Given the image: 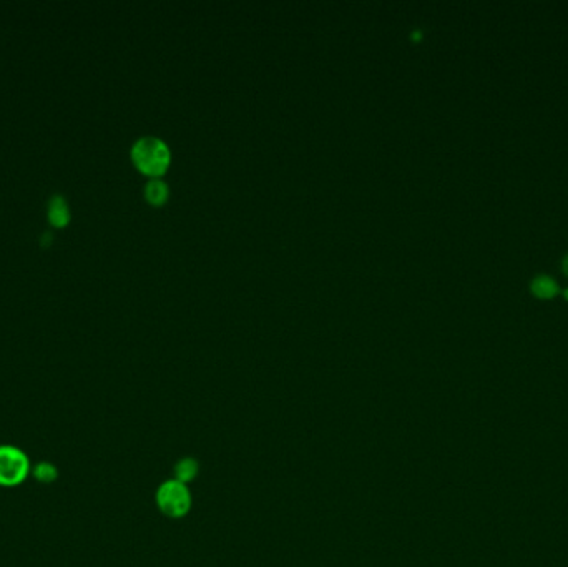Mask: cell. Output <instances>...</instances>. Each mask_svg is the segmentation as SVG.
I'll use <instances>...</instances> for the list:
<instances>
[{
  "label": "cell",
  "mask_w": 568,
  "mask_h": 567,
  "mask_svg": "<svg viewBox=\"0 0 568 567\" xmlns=\"http://www.w3.org/2000/svg\"><path fill=\"white\" fill-rule=\"evenodd\" d=\"M135 167L150 177H160L172 162V151L167 142L153 135L140 137L130 150Z\"/></svg>",
  "instance_id": "obj_1"
},
{
  "label": "cell",
  "mask_w": 568,
  "mask_h": 567,
  "mask_svg": "<svg viewBox=\"0 0 568 567\" xmlns=\"http://www.w3.org/2000/svg\"><path fill=\"white\" fill-rule=\"evenodd\" d=\"M196 471H198V467H196V463L191 461V459H185V461H181V463L176 466L178 481L185 484L186 481L193 479L195 474H196Z\"/></svg>",
  "instance_id": "obj_8"
},
{
  "label": "cell",
  "mask_w": 568,
  "mask_h": 567,
  "mask_svg": "<svg viewBox=\"0 0 568 567\" xmlns=\"http://www.w3.org/2000/svg\"><path fill=\"white\" fill-rule=\"evenodd\" d=\"M47 218L53 226H58V228H60V226H65L67 223L70 221V218H71L70 205H69V202H67V198L64 195L55 193L48 198Z\"/></svg>",
  "instance_id": "obj_4"
},
{
  "label": "cell",
  "mask_w": 568,
  "mask_h": 567,
  "mask_svg": "<svg viewBox=\"0 0 568 567\" xmlns=\"http://www.w3.org/2000/svg\"><path fill=\"white\" fill-rule=\"evenodd\" d=\"M169 189L163 180L158 177L151 178L145 185V198L148 200L151 205H163L168 200Z\"/></svg>",
  "instance_id": "obj_5"
},
{
  "label": "cell",
  "mask_w": 568,
  "mask_h": 567,
  "mask_svg": "<svg viewBox=\"0 0 568 567\" xmlns=\"http://www.w3.org/2000/svg\"><path fill=\"white\" fill-rule=\"evenodd\" d=\"M32 476L35 479L39 481V483L42 484H52L55 483L57 477H58V470L55 466H53L52 463L48 461H42L39 463L37 466L32 470Z\"/></svg>",
  "instance_id": "obj_7"
},
{
  "label": "cell",
  "mask_w": 568,
  "mask_h": 567,
  "mask_svg": "<svg viewBox=\"0 0 568 567\" xmlns=\"http://www.w3.org/2000/svg\"><path fill=\"white\" fill-rule=\"evenodd\" d=\"M156 503L158 507L162 509L165 514L180 517L185 516L188 509L191 506V496L190 491L180 481H168L162 488L158 489L156 494Z\"/></svg>",
  "instance_id": "obj_3"
},
{
  "label": "cell",
  "mask_w": 568,
  "mask_h": 567,
  "mask_svg": "<svg viewBox=\"0 0 568 567\" xmlns=\"http://www.w3.org/2000/svg\"><path fill=\"white\" fill-rule=\"evenodd\" d=\"M563 273L568 276V254L565 257V260H563Z\"/></svg>",
  "instance_id": "obj_9"
},
{
  "label": "cell",
  "mask_w": 568,
  "mask_h": 567,
  "mask_svg": "<svg viewBox=\"0 0 568 567\" xmlns=\"http://www.w3.org/2000/svg\"><path fill=\"white\" fill-rule=\"evenodd\" d=\"M532 292L539 298H552L558 293V285L547 275H540L532 281Z\"/></svg>",
  "instance_id": "obj_6"
},
{
  "label": "cell",
  "mask_w": 568,
  "mask_h": 567,
  "mask_svg": "<svg viewBox=\"0 0 568 567\" xmlns=\"http://www.w3.org/2000/svg\"><path fill=\"white\" fill-rule=\"evenodd\" d=\"M32 474L27 454L17 446H0V488H15Z\"/></svg>",
  "instance_id": "obj_2"
}]
</instances>
